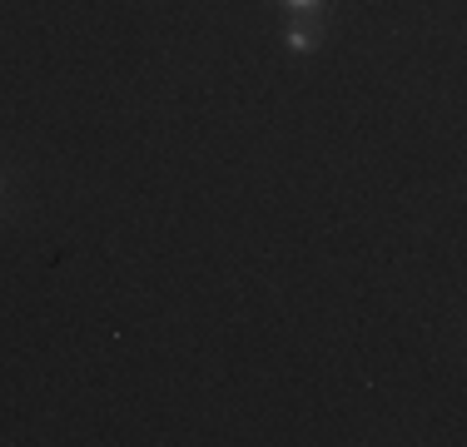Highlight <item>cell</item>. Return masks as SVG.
<instances>
[{
	"label": "cell",
	"mask_w": 467,
	"mask_h": 447,
	"mask_svg": "<svg viewBox=\"0 0 467 447\" xmlns=\"http://www.w3.org/2000/svg\"><path fill=\"white\" fill-rule=\"evenodd\" d=\"M288 45H294V50H308V45H314V30H308V26H294V30H288Z\"/></svg>",
	"instance_id": "1"
},
{
	"label": "cell",
	"mask_w": 467,
	"mask_h": 447,
	"mask_svg": "<svg viewBox=\"0 0 467 447\" xmlns=\"http://www.w3.org/2000/svg\"><path fill=\"white\" fill-rule=\"evenodd\" d=\"M294 10H314V5H324V0H288Z\"/></svg>",
	"instance_id": "2"
}]
</instances>
